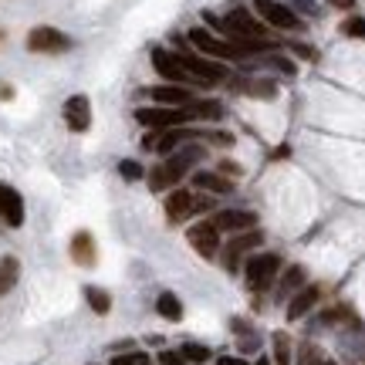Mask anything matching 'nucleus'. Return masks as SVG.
<instances>
[{
    "label": "nucleus",
    "mask_w": 365,
    "mask_h": 365,
    "mask_svg": "<svg viewBox=\"0 0 365 365\" xmlns=\"http://www.w3.org/2000/svg\"><path fill=\"white\" fill-rule=\"evenodd\" d=\"M200 159H203V149H200V146H189V149H182V153H176V156H166L159 166H153V169L146 173L149 189H153V193H162V189L182 182V176L189 173V166L200 162Z\"/></svg>",
    "instance_id": "nucleus-1"
},
{
    "label": "nucleus",
    "mask_w": 365,
    "mask_h": 365,
    "mask_svg": "<svg viewBox=\"0 0 365 365\" xmlns=\"http://www.w3.org/2000/svg\"><path fill=\"white\" fill-rule=\"evenodd\" d=\"M244 274H247V287L251 291H267L274 285V278L281 274V257L278 254H254L244 264Z\"/></svg>",
    "instance_id": "nucleus-2"
},
{
    "label": "nucleus",
    "mask_w": 365,
    "mask_h": 365,
    "mask_svg": "<svg viewBox=\"0 0 365 365\" xmlns=\"http://www.w3.org/2000/svg\"><path fill=\"white\" fill-rule=\"evenodd\" d=\"M186 119H193L189 115V108H166V105H153V108H135V122L139 126H146V129H176L182 126Z\"/></svg>",
    "instance_id": "nucleus-3"
},
{
    "label": "nucleus",
    "mask_w": 365,
    "mask_h": 365,
    "mask_svg": "<svg viewBox=\"0 0 365 365\" xmlns=\"http://www.w3.org/2000/svg\"><path fill=\"white\" fill-rule=\"evenodd\" d=\"M261 244H264V234L257 227H254V230H244V234H234L230 244H227V251H223V267L234 274L237 267H240V257L251 254V251H257Z\"/></svg>",
    "instance_id": "nucleus-4"
},
{
    "label": "nucleus",
    "mask_w": 365,
    "mask_h": 365,
    "mask_svg": "<svg viewBox=\"0 0 365 365\" xmlns=\"http://www.w3.org/2000/svg\"><path fill=\"white\" fill-rule=\"evenodd\" d=\"M27 48L37 54H58V51H68L71 48V37L61 34L58 27H34L27 34Z\"/></svg>",
    "instance_id": "nucleus-5"
},
{
    "label": "nucleus",
    "mask_w": 365,
    "mask_h": 365,
    "mask_svg": "<svg viewBox=\"0 0 365 365\" xmlns=\"http://www.w3.org/2000/svg\"><path fill=\"white\" fill-rule=\"evenodd\" d=\"M182 68H186V75H193V78L207 81V85H217V81H223L227 75V68L220 65V61H213V58H200V54H180Z\"/></svg>",
    "instance_id": "nucleus-6"
},
{
    "label": "nucleus",
    "mask_w": 365,
    "mask_h": 365,
    "mask_svg": "<svg viewBox=\"0 0 365 365\" xmlns=\"http://www.w3.org/2000/svg\"><path fill=\"white\" fill-rule=\"evenodd\" d=\"M220 234H244V230H254L257 227V213L254 210H220L213 220H210Z\"/></svg>",
    "instance_id": "nucleus-7"
},
{
    "label": "nucleus",
    "mask_w": 365,
    "mask_h": 365,
    "mask_svg": "<svg viewBox=\"0 0 365 365\" xmlns=\"http://www.w3.org/2000/svg\"><path fill=\"white\" fill-rule=\"evenodd\" d=\"M220 27H223L234 41H237V37H251V41H257V37H261V41H264V24H261V21H254V14H247L244 7H237L230 17H223Z\"/></svg>",
    "instance_id": "nucleus-8"
},
{
    "label": "nucleus",
    "mask_w": 365,
    "mask_h": 365,
    "mask_svg": "<svg viewBox=\"0 0 365 365\" xmlns=\"http://www.w3.org/2000/svg\"><path fill=\"white\" fill-rule=\"evenodd\" d=\"M254 7H257L261 21H267L271 27H281V31H294V27H301L298 14H294L287 3H278V0H254Z\"/></svg>",
    "instance_id": "nucleus-9"
},
{
    "label": "nucleus",
    "mask_w": 365,
    "mask_h": 365,
    "mask_svg": "<svg viewBox=\"0 0 365 365\" xmlns=\"http://www.w3.org/2000/svg\"><path fill=\"white\" fill-rule=\"evenodd\" d=\"M186 240H189V247H193L200 257H217V251H220V230H217L210 220L193 223L189 234H186Z\"/></svg>",
    "instance_id": "nucleus-10"
},
{
    "label": "nucleus",
    "mask_w": 365,
    "mask_h": 365,
    "mask_svg": "<svg viewBox=\"0 0 365 365\" xmlns=\"http://www.w3.org/2000/svg\"><path fill=\"white\" fill-rule=\"evenodd\" d=\"M189 44L196 48L200 54H207V58H237L234 44H223V41H217L213 34H210L207 27H193L189 31Z\"/></svg>",
    "instance_id": "nucleus-11"
},
{
    "label": "nucleus",
    "mask_w": 365,
    "mask_h": 365,
    "mask_svg": "<svg viewBox=\"0 0 365 365\" xmlns=\"http://www.w3.org/2000/svg\"><path fill=\"white\" fill-rule=\"evenodd\" d=\"M153 68H156V71L169 81V85H182V81L189 78V75H186V68H182L180 54L166 51V48H153Z\"/></svg>",
    "instance_id": "nucleus-12"
},
{
    "label": "nucleus",
    "mask_w": 365,
    "mask_h": 365,
    "mask_svg": "<svg viewBox=\"0 0 365 365\" xmlns=\"http://www.w3.org/2000/svg\"><path fill=\"white\" fill-rule=\"evenodd\" d=\"M0 220H3L7 227H21V223H24V200H21V193H17L14 186H7V182H0Z\"/></svg>",
    "instance_id": "nucleus-13"
},
{
    "label": "nucleus",
    "mask_w": 365,
    "mask_h": 365,
    "mask_svg": "<svg viewBox=\"0 0 365 365\" xmlns=\"http://www.w3.org/2000/svg\"><path fill=\"white\" fill-rule=\"evenodd\" d=\"M65 122H68L71 132H88V126H92V105H88L85 95H71L65 102Z\"/></svg>",
    "instance_id": "nucleus-14"
},
{
    "label": "nucleus",
    "mask_w": 365,
    "mask_h": 365,
    "mask_svg": "<svg viewBox=\"0 0 365 365\" xmlns=\"http://www.w3.org/2000/svg\"><path fill=\"white\" fill-rule=\"evenodd\" d=\"M318 298H321V291H318L314 285H305L301 291H294V294H291V301H287V321L305 318V314L318 305Z\"/></svg>",
    "instance_id": "nucleus-15"
},
{
    "label": "nucleus",
    "mask_w": 365,
    "mask_h": 365,
    "mask_svg": "<svg viewBox=\"0 0 365 365\" xmlns=\"http://www.w3.org/2000/svg\"><path fill=\"white\" fill-rule=\"evenodd\" d=\"M146 95H149L153 102L166 105V108H182L186 102H193V95H189L182 85H159V88H149Z\"/></svg>",
    "instance_id": "nucleus-16"
},
{
    "label": "nucleus",
    "mask_w": 365,
    "mask_h": 365,
    "mask_svg": "<svg viewBox=\"0 0 365 365\" xmlns=\"http://www.w3.org/2000/svg\"><path fill=\"white\" fill-rule=\"evenodd\" d=\"M189 213H193V193H189V189L169 193V200H166V220H169V223H180Z\"/></svg>",
    "instance_id": "nucleus-17"
},
{
    "label": "nucleus",
    "mask_w": 365,
    "mask_h": 365,
    "mask_svg": "<svg viewBox=\"0 0 365 365\" xmlns=\"http://www.w3.org/2000/svg\"><path fill=\"white\" fill-rule=\"evenodd\" d=\"M193 186L203 189V193H213V196H223V193L234 189V180H227L223 173H207V169H200V173L193 176Z\"/></svg>",
    "instance_id": "nucleus-18"
},
{
    "label": "nucleus",
    "mask_w": 365,
    "mask_h": 365,
    "mask_svg": "<svg viewBox=\"0 0 365 365\" xmlns=\"http://www.w3.org/2000/svg\"><path fill=\"white\" fill-rule=\"evenodd\" d=\"M71 261L81 264V267H92L95 264V240L88 230H78L71 237Z\"/></svg>",
    "instance_id": "nucleus-19"
},
{
    "label": "nucleus",
    "mask_w": 365,
    "mask_h": 365,
    "mask_svg": "<svg viewBox=\"0 0 365 365\" xmlns=\"http://www.w3.org/2000/svg\"><path fill=\"white\" fill-rule=\"evenodd\" d=\"M230 88H240V92H247L254 99H274L278 95V85L267 78H244V81H234Z\"/></svg>",
    "instance_id": "nucleus-20"
},
{
    "label": "nucleus",
    "mask_w": 365,
    "mask_h": 365,
    "mask_svg": "<svg viewBox=\"0 0 365 365\" xmlns=\"http://www.w3.org/2000/svg\"><path fill=\"white\" fill-rule=\"evenodd\" d=\"M182 139H189V129H180V126L176 129H162V135L156 139V153L159 156H173Z\"/></svg>",
    "instance_id": "nucleus-21"
},
{
    "label": "nucleus",
    "mask_w": 365,
    "mask_h": 365,
    "mask_svg": "<svg viewBox=\"0 0 365 365\" xmlns=\"http://www.w3.org/2000/svg\"><path fill=\"white\" fill-rule=\"evenodd\" d=\"M305 278H308L305 267H301V264H291L285 274H281V285H278L281 287V298H291L294 291H301V287H305Z\"/></svg>",
    "instance_id": "nucleus-22"
},
{
    "label": "nucleus",
    "mask_w": 365,
    "mask_h": 365,
    "mask_svg": "<svg viewBox=\"0 0 365 365\" xmlns=\"http://www.w3.org/2000/svg\"><path fill=\"white\" fill-rule=\"evenodd\" d=\"M156 312H159V318H166V321H180L182 318L180 298H176L173 291H162V294L156 298Z\"/></svg>",
    "instance_id": "nucleus-23"
},
{
    "label": "nucleus",
    "mask_w": 365,
    "mask_h": 365,
    "mask_svg": "<svg viewBox=\"0 0 365 365\" xmlns=\"http://www.w3.org/2000/svg\"><path fill=\"white\" fill-rule=\"evenodd\" d=\"M85 301H88V308H92L95 314H108V308H112L108 291H102V287H95V285L85 287Z\"/></svg>",
    "instance_id": "nucleus-24"
},
{
    "label": "nucleus",
    "mask_w": 365,
    "mask_h": 365,
    "mask_svg": "<svg viewBox=\"0 0 365 365\" xmlns=\"http://www.w3.org/2000/svg\"><path fill=\"white\" fill-rule=\"evenodd\" d=\"M17 274H21L17 257H3V261H0V294H7L10 287L17 285Z\"/></svg>",
    "instance_id": "nucleus-25"
},
{
    "label": "nucleus",
    "mask_w": 365,
    "mask_h": 365,
    "mask_svg": "<svg viewBox=\"0 0 365 365\" xmlns=\"http://www.w3.org/2000/svg\"><path fill=\"white\" fill-rule=\"evenodd\" d=\"M189 115H196V119H210V122H217V119H223V108L217 102H193L189 105Z\"/></svg>",
    "instance_id": "nucleus-26"
},
{
    "label": "nucleus",
    "mask_w": 365,
    "mask_h": 365,
    "mask_svg": "<svg viewBox=\"0 0 365 365\" xmlns=\"http://www.w3.org/2000/svg\"><path fill=\"white\" fill-rule=\"evenodd\" d=\"M274 362L278 365H291V339L285 332H274Z\"/></svg>",
    "instance_id": "nucleus-27"
},
{
    "label": "nucleus",
    "mask_w": 365,
    "mask_h": 365,
    "mask_svg": "<svg viewBox=\"0 0 365 365\" xmlns=\"http://www.w3.org/2000/svg\"><path fill=\"white\" fill-rule=\"evenodd\" d=\"M182 359H189L193 365H203L210 359V348H203V345H196V341H186L182 345V352H180Z\"/></svg>",
    "instance_id": "nucleus-28"
},
{
    "label": "nucleus",
    "mask_w": 365,
    "mask_h": 365,
    "mask_svg": "<svg viewBox=\"0 0 365 365\" xmlns=\"http://www.w3.org/2000/svg\"><path fill=\"white\" fill-rule=\"evenodd\" d=\"M321 362H325V355H321V348H318V345H305V348H301L298 365H321Z\"/></svg>",
    "instance_id": "nucleus-29"
},
{
    "label": "nucleus",
    "mask_w": 365,
    "mask_h": 365,
    "mask_svg": "<svg viewBox=\"0 0 365 365\" xmlns=\"http://www.w3.org/2000/svg\"><path fill=\"white\" fill-rule=\"evenodd\" d=\"M119 173H122L126 180H142V176H146V169H142L135 159H126V162H119Z\"/></svg>",
    "instance_id": "nucleus-30"
},
{
    "label": "nucleus",
    "mask_w": 365,
    "mask_h": 365,
    "mask_svg": "<svg viewBox=\"0 0 365 365\" xmlns=\"http://www.w3.org/2000/svg\"><path fill=\"white\" fill-rule=\"evenodd\" d=\"M267 65H271V68H278V71H285L287 78L294 75V61H287V58H281V54H274V58H267Z\"/></svg>",
    "instance_id": "nucleus-31"
},
{
    "label": "nucleus",
    "mask_w": 365,
    "mask_h": 365,
    "mask_svg": "<svg viewBox=\"0 0 365 365\" xmlns=\"http://www.w3.org/2000/svg\"><path fill=\"white\" fill-rule=\"evenodd\" d=\"M348 37H365V21L362 17H355V21H345V27H341Z\"/></svg>",
    "instance_id": "nucleus-32"
},
{
    "label": "nucleus",
    "mask_w": 365,
    "mask_h": 365,
    "mask_svg": "<svg viewBox=\"0 0 365 365\" xmlns=\"http://www.w3.org/2000/svg\"><path fill=\"white\" fill-rule=\"evenodd\" d=\"M142 359H146L142 352H132V355H115V359H112V365H139Z\"/></svg>",
    "instance_id": "nucleus-33"
},
{
    "label": "nucleus",
    "mask_w": 365,
    "mask_h": 365,
    "mask_svg": "<svg viewBox=\"0 0 365 365\" xmlns=\"http://www.w3.org/2000/svg\"><path fill=\"white\" fill-rule=\"evenodd\" d=\"M213 210V196H193V213H207Z\"/></svg>",
    "instance_id": "nucleus-34"
},
{
    "label": "nucleus",
    "mask_w": 365,
    "mask_h": 365,
    "mask_svg": "<svg viewBox=\"0 0 365 365\" xmlns=\"http://www.w3.org/2000/svg\"><path fill=\"white\" fill-rule=\"evenodd\" d=\"M159 365H182L180 352H159Z\"/></svg>",
    "instance_id": "nucleus-35"
},
{
    "label": "nucleus",
    "mask_w": 365,
    "mask_h": 365,
    "mask_svg": "<svg viewBox=\"0 0 365 365\" xmlns=\"http://www.w3.org/2000/svg\"><path fill=\"white\" fill-rule=\"evenodd\" d=\"M301 14H318V7H314V0H291Z\"/></svg>",
    "instance_id": "nucleus-36"
},
{
    "label": "nucleus",
    "mask_w": 365,
    "mask_h": 365,
    "mask_svg": "<svg viewBox=\"0 0 365 365\" xmlns=\"http://www.w3.org/2000/svg\"><path fill=\"white\" fill-rule=\"evenodd\" d=\"M217 365H247V362H244V359H237V355H234V359H230V355H220Z\"/></svg>",
    "instance_id": "nucleus-37"
},
{
    "label": "nucleus",
    "mask_w": 365,
    "mask_h": 365,
    "mask_svg": "<svg viewBox=\"0 0 365 365\" xmlns=\"http://www.w3.org/2000/svg\"><path fill=\"white\" fill-rule=\"evenodd\" d=\"M294 51L301 54V58H314V51L308 48V44H294Z\"/></svg>",
    "instance_id": "nucleus-38"
},
{
    "label": "nucleus",
    "mask_w": 365,
    "mask_h": 365,
    "mask_svg": "<svg viewBox=\"0 0 365 365\" xmlns=\"http://www.w3.org/2000/svg\"><path fill=\"white\" fill-rule=\"evenodd\" d=\"M332 3H335V7H352L355 0H332Z\"/></svg>",
    "instance_id": "nucleus-39"
},
{
    "label": "nucleus",
    "mask_w": 365,
    "mask_h": 365,
    "mask_svg": "<svg viewBox=\"0 0 365 365\" xmlns=\"http://www.w3.org/2000/svg\"><path fill=\"white\" fill-rule=\"evenodd\" d=\"M139 365H153V362H149V359H142V362H139Z\"/></svg>",
    "instance_id": "nucleus-40"
},
{
    "label": "nucleus",
    "mask_w": 365,
    "mask_h": 365,
    "mask_svg": "<svg viewBox=\"0 0 365 365\" xmlns=\"http://www.w3.org/2000/svg\"><path fill=\"white\" fill-rule=\"evenodd\" d=\"M321 365H335V362H332V359H325V362H321Z\"/></svg>",
    "instance_id": "nucleus-41"
},
{
    "label": "nucleus",
    "mask_w": 365,
    "mask_h": 365,
    "mask_svg": "<svg viewBox=\"0 0 365 365\" xmlns=\"http://www.w3.org/2000/svg\"><path fill=\"white\" fill-rule=\"evenodd\" d=\"M257 365H267V359H261V362H257Z\"/></svg>",
    "instance_id": "nucleus-42"
}]
</instances>
